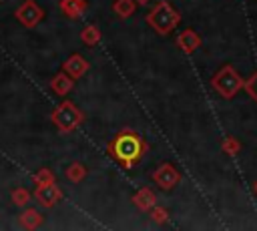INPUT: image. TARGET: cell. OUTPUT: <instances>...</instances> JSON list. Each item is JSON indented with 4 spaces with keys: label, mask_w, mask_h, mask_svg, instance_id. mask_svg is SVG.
Segmentation results:
<instances>
[{
    "label": "cell",
    "mask_w": 257,
    "mask_h": 231,
    "mask_svg": "<svg viewBox=\"0 0 257 231\" xmlns=\"http://www.w3.org/2000/svg\"><path fill=\"white\" fill-rule=\"evenodd\" d=\"M145 151H147V143L143 141V137L135 131H128V129L116 133L112 137V141L108 143V155L118 165H122L126 169L135 167L143 159Z\"/></svg>",
    "instance_id": "cell-1"
},
{
    "label": "cell",
    "mask_w": 257,
    "mask_h": 231,
    "mask_svg": "<svg viewBox=\"0 0 257 231\" xmlns=\"http://www.w3.org/2000/svg\"><path fill=\"white\" fill-rule=\"evenodd\" d=\"M179 22H181L179 10H177L171 2H167V0L157 2L155 8L147 14V24H149L157 34H163V36L171 34V32L177 28Z\"/></svg>",
    "instance_id": "cell-2"
},
{
    "label": "cell",
    "mask_w": 257,
    "mask_h": 231,
    "mask_svg": "<svg viewBox=\"0 0 257 231\" xmlns=\"http://www.w3.org/2000/svg\"><path fill=\"white\" fill-rule=\"evenodd\" d=\"M243 78H241V74L233 68V66H229V64H225L223 68H219L217 70V74L211 78V86L215 88V92H219L223 98H233L241 88H243Z\"/></svg>",
    "instance_id": "cell-3"
},
{
    "label": "cell",
    "mask_w": 257,
    "mask_h": 231,
    "mask_svg": "<svg viewBox=\"0 0 257 231\" xmlns=\"http://www.w3.org/2000/svg\"><path fill=\"white\" fill-rule=\"evenodd\" d=\"M50 121L54 123V127H56L60 133H72L74 129L80 127V123L84 121V114L76 108L74 102L64 100V102H60L58 106H54V110H52V114H50Z\"/></svg>",
    "instance_id": "cell-4"
},
{
    "label": "cell",
    "mask_w": 257,
    "mask_h": 231,
    "mask_svg": "<svg viewBox=\"0 0 257 231\" xmlns=\"http://www.w3.org/2000/svg\"><path fill=\"white\" fill-rule=\"evenodd\" d=\"M151 177H153L155 185H157L159 189H163V191H171V189L177 187L179 181H181V173L177 171V167H175L173 163H163V165H159V167L153 171Z\"/></svg>",
    "instance_id": "cell-5"
},
{
    "label": "cell",
    "mask_w": 257,
    "mask_h": 231,
    "mask_svg": "<svg viewBox=\"0 0 257 231\" xmlns=\"http://www.w3.org/2000/svg\"><path fill=\"white\" fill-rule=\"evenodd\" d=\"M14 16H16V20H18L22 26L34 28V26L44 18V12H42V8H40L34 0H24V2L16 8Z\"/></svg>",
    "instance_id": "cell-6"
},
{
    "label": "cell",
    "mask_w": 257,
    "mask_h": 231,
    "mask_svg": "<svg viewBox=\"0 0 257 231\" xmlns=\"http://www.w3.org/2000/svg\"><path fill=\"white\" fill-rule=\"evenodd\" d=\"M34 199L40 203V207L50 209V207H54V205L62 199V191H60V187L56 185V181H54V183H46V185H36Z\"/></svg>",
    "instance_id": "cell-7"
},
{
    "label": "cell",
    "mask_w": 257,
    "mask_h": 231,
    "mask_svg": "<svg viewBox=\"0 0 257 231\" xmlns=\"http://www.w3.org/2000/svg\"><path fill=\"white\" fill-rule=\"evenodd\" d=\"M88 68H90V64H88V60L86 58H82V54H70L64 62H62V70L68 74V76H72L74 80L76 78H80V76H84L86 72H88Z\"/></svg>",
    "instance_id": "cell-8"
},
{
    "label": "cell",
    "mask_w": 257,
    "mask_h": 231,
    "mask_svg": "<svg viewBox=\"0 0 257 231\" xmlns=\"http://www.w3.org/2000/svg\"><path fill=\"white\" fill-rule=\"evenodd\" d=\"M201 42H203L201 36H199L193 28H185V30L177 36V46H179L185 54H193V52L201 46Z\"/></svg>",
    "instance_id": "cell-9"
},
{
    "label": "cell",
    "mask_w": 257,
    "mask_h": 231,
    "mask_svg": "<svg viewBox=\"0 0 257 231\" xmlns=\"http://www.w3.org/2000/svg\"><path fill=\"white\" fill-rule=\"evenodd\" d=\"M133 203L137 209L141 211H151L155 205H157V195L151 187H141L135 195H133Z\"/></svg>",
    "instance_id": "cell-10"
},
{
    "label": "cell",
    "mask_w": 257,
    "mask_h": 231,
    "mask_svg": "<svg viewBox=\"0 0 257 231\" xmlns=\"http://www.w3.org/2000/svg\"><path fill=\"white\" fill-rule=\"evenodd\" d=\"M50 88L54 90V94L66 96V94L74 88V78L68 76V74L62 70V72H58V74H54V76L50 78Z\"/></svg>",
    "instance_id": "cell-11"
},
{
    "label": "cell",
    "mask_w": 257,
    "mask_h": 231,
    "mask_svg": "<svg viewBox=\"0 0 257 231\" xmlns=\"http://www.w3.org/2000/svg\"><path fill=\"white\" fill-rule=\"evenodd\" d=\"M86 8H88V4H86V0H60V10H62V14L64 16H68V18H80L84 12H86Z\"/></svg>",
    "instance_id": "cell-12"
},
{
    "label": "cell",
    "mask_w": 257,
    "mask_h": 231,
    "mask_svg": "<svg viewBox=\"0 0 257 231\" xmlns=\"http://www.w3.org/2000/svg\"><path fill=\"white\" fill-rule=\"evenodd\" d=\"M18 219H20V225H22L24 229H38V227L44 223V215H42L38 209H32V207L24 209Z\"/></svg>",
    "instance_id": "cell-13"
},
{
    "label": "cell",
    "mask_w": 257,
    "mask_h": 231,
    "mask_svg": "<svg viewBox=\"0 0 257 231\" xmlns=\"http://www.w3.org/2000/svg\"><path fill=\"white\" fill-rule=\"evenodd\" d=\"M80 40L86 44V46H94L100 42V30L94 26V24H86L82 30H80Z\"/></svg>",
    "instance_id": "cell-14"
},
{
    "label": "cell",
    "mask_w": 257,
    "mask_h": 231,
    "mask_svg": "<svg viewBox=\"0 0 257 231\" xmlns=\"http://www.w3.org/2000/svg\"><path fill=\"white\" fill-rule=\"evenodd\" d=\"M112 10L116 12V16L128 18V16H133L137 12V2L135 0H116L112 4Z\"/></svg>",
    "instance_id": "cell-15"
},
{
    "label": "cell",
    "mask_w": 257,
    "mask_h": 231,
    "mask_svg": "<svg viewBox=\"0 0 257 231\" xmlns=\"http://www.w3.org/2000/svg\"><path fill=\"white\" fill-rule=\"evenodd\" d=\"M86 177V167L82 163H70L66 167V179L70 183H80Z\"/></svg>",
    "instance_id": "cell-16"
},
{
    "label": "cell",
    "mask_w": 257,
    "mask_h": 231,
    "mask_svg": "<svg viewBox=\"0 0 257 231\" xmlns=\"http://www.w3.org/2000/svg\"><path fill=\"white\" fill-rule=\"evenodd\" d=\"M10 199H12V203H14L16 207H26V205L30 203V191L24 189V187H16V189L12 191V195H10Z\"/></svg>",
    "instance_id": "cell-17"
},
{
    "label": "cell",
    "mask_w": 257,
    "mask_h": 231,
    "mask_svg": "<svg viewBox=\"0 0 257 231\" xmlns=\"http://www.w3.org/2000/svg\"><path fill=\"white\" fill-rule=\"evenodd\" d=\"M221 149H223V153H227V155H237V153L241 151V143H239L235 137H225V139L221 141Z\"/></svg>",
    "instance_id": "cell-18"
},
{
    "label": "cell",
    "mask_w": 257,
    "mask_h": 231,
    "mask_svg": "<svg viewBox=\"0 0 257 231\" xmlns=\"http://www.w3.org/2000/svg\"><path fill=\"white\" fill-rule=\"evenodd\" d=\"M32 181L36 183V185H46V183H54V173L50 171V169H40L34 177H32Z\"/></svg>",
    "instance_id": "cell-19"
},
{
    "label": "cell",
    "mask_w": 257,
    "mask_h": 231,
    "mask_svg": "<svg viewBox=\"0 0 257 231\" xmlns=\"http://www.w3.org/2000/svg\"><path fill=\"white\" fill-rule=\"evenodd\" d=\"M151 219H153L155 223L163 225V223H167V221H169V211H167L165 207H159V205H155V207L151 209Z\"/></svg>",
    "instance_id": "cell-20"
},
{
    "label": "cell",
    "mask_w": 257,
    "mask_h": 231,
    "mask_svg": "<svg viewBox=\"0 0 257 231\" xmlns=\"http://www.w3.org/2000/svg\"><path fill=\"white\" fill-rule=\"evenodd\" d=\"M243 88H245V92L257 102V72L255 74H251L245 82H243Z\"/></svg>",
    "instance_id": "cell-21"
},
{
    "label": "cell",
    "mask_w": 257,
    "mask_h": 231,
    "mask_svg": "<svg viewBox=\"0 0 257 231\" xmlns=\"http://www.w3.org/2000/svg\"><path fill=\"white\" fill-rule=\"evenodd\" d=\"M135 2H137V6H145V4L151 2V0H135Z\"/></svg>",
    "instance_id": "cell-22"
},
{
    "label": "cell",
    "mask_w": 257,
    "mask_h": 231,
    "mask_svg": "<svg viewBox=\"0 0 257 231\" xmlns=\"http://www.w3.org/2000/svg\"><path fill=\"white\" fill-rule=\"evenodd\" d=\"M253 189H255V193H257V181H255V183H253Z\"/></svg>",
    "instance_id": "cell-23"
},
{
    "label": "cell",
    "mask_w": 257,
    "mask_h": 231,
    "mask_svg": "<svg viewBox=\"0 0 257 231\" xmlns=\"http://www.w3.org/2000/svg\"><path fill=\"white\" fill-rule=\"evenodd\" d=\"M0 2H2V0H0Z\"/></svg>",
    "instance_id": "cell-24"
}]
</instances>
